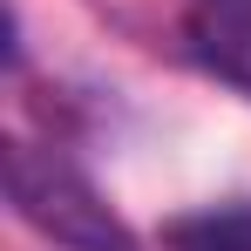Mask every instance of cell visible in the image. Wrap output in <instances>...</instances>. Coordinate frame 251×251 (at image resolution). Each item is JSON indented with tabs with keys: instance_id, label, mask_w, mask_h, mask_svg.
Segmentation results:
<instances>
[{
	"instance_id": "1",
	"label": "cell",
	"mask_w": 251,
	"mask_h": 251,
	"mask_svg": "<svg viewBox=\"0 0 251 251\" xmlns=\"http://www.w3.org/2000/svg\"><path fill=\"white\" fill-rule=\"evenodd\" d=\"M7 176H14L21 217L41 224L54 245H68V251H129V238H123V224L109 217V204H102L61 156H41L34 143H14Z\"/></svg>"
},
{
	"instance_id": "3",
	"label": "cell",
	"mask_w": 251,
	"mask_h": 251,
	"mask_svg": "<svg viewBox=\"0 0 251 251\" xmlns=\"http://www.w3.org/2000/svg\"><path fill=\"white\" fill-rule=\"evenodd\" d=\"M163 251H251V204H210L163 224Z\"/></svg>"
},
{
	"instance_id": "2",
	"label": "cell",
	"mask_w": 251,
	"mask_h": 251,
	"mask_svg": "<svg viewBox=\"0 0 251 251\" xmlns=\"http://www.w3.org/2000/svg\"><path fill=\"white\" fill-rule=\"evenodd\" d=\"M183 41L204 75H217L224 88H238L251 102V0H190Z\"/></svg>"
}]
</instances>
